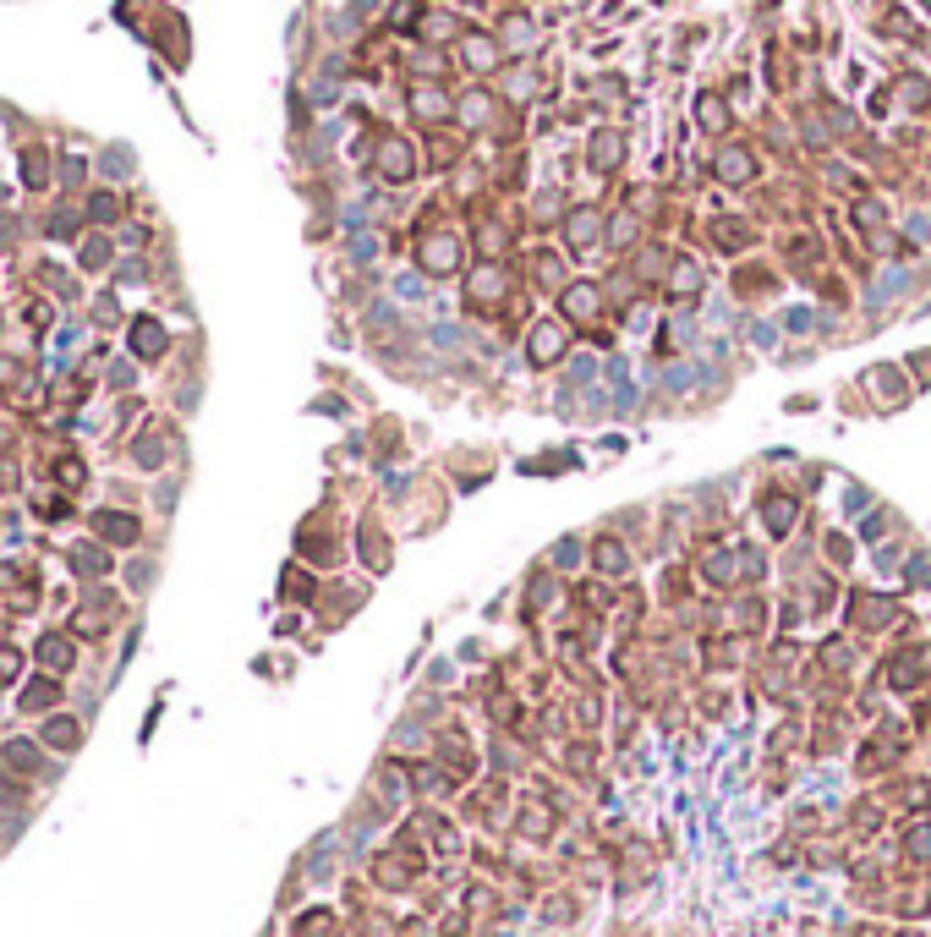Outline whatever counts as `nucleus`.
Masks as SVG:
<instances>
[{
  "label": "nucleus",
  "mask_w": 931,
  "mask_h": 937,
  "mask_svg": "<svg viewBox=\"0 0 931 937\" xmlns=\"http://www.w3.org/2000/svg\"><path fill=\"white\" fill-rule=\"evenodd\" d=\"M455 263H460V241L455 236H428L422 241V269L428 274H455Z\"/></svg>",
  "instance_id": "nucleus-1"
},
{
  "label": "nucleus",
  "mask_w": 931,
  "mask_h": 937,
  "mask_svg": "<svg viewBox=\"0 0 931 937\" xmlns=\"http://www.w3.org/2000/svg\"><path fill=\"white\" fill-rule=\"evenodd\" d=\"M378 170H384L389 181H406V176L417 170V159H411V143H400V137H384V148H378Z\"/></svg>",
  "instance_id": "nucleus-2"
},
{
  "label": "nucleus",
  "mask_w": 931,
  "mask_h": 937,
  "mask_svg": "<svg viewBox=\"0 0 931 937\" xmlns=\"http://www.w3.org/2000/svg\"><path fill=\"white\" fill-rule=\"evenodd\" d=\"M526 351H532V362H537V367H548V362H554V357L565 351V324H537V329H532V346H526Z\"/></svg>",
  "instance_id": "nucleus-3"
},
{
  "label": "nucleus",
  "mask_w": 931,
  "mask_h": 937,
  "mask_svg": "<svg viewBox=\"0 0 931 937\" xmlns=\"http://www.w3.org/2000/svg\"><path fill=\"white\" fill-rule=\"evenodd\" d=\"M504 285H510V280H504V269H482V274L471 280V307L499 302V296H504Z\"/></svg>",
  "instance_id": "nucleus-4"
},
{
  "label": "nucleus",
  "mask_w": 931,
  "mask_h": 937,
  "mask_svg": "<svg viewBox=\"0 0 931 937\" xmlns=\"http://www.w3.org/2000/svg\"><path fill=\"white\" fill-rule=\"evenodd\" d=\"M619 159H625V143H619L614 132H598V137H592V165H598V170H614Z\"/></svg>",
  "instance_id": "nucleus-5"
},
{
  "label": "nucleus",
  "mask_w": 931,
  "mask_h": 937,
  "mask_svg": "<svg viewBox=\"0 0 931 937\" xmlns=\"http://www.w3.org/2000/svg\"><path fill=\"white\" fill-rule=\"evenodd\" d=\"M718 176L724 181H751V154L746 148H724L718 154Z\"/></svg>",
  "instance_id": "nucleus-6"
},
{
  "label": "nucleus",
  "mask_w": 931,
  "mask_h": 937,
  "mask_svg": "<svg viewBox=\"0 0 931 937\" xmlns=\"http://www.w3.org/2000/svg\"><path fill=\"white\" fill-rule=\"evenodd\" d=\"M565 313L570 318H592L598 313V285H570L565 291Z\"/></svg>",
  "instance_id": "nucleus-7"
},
{
  "label": "nucleus",
  "mask_w": 931,
  "mask_h": 937,
  "mask_svg": "<svg viewBox=\"0 0 931 937\" xmlns=\"http://www.w3.org/2000/svg\"><path fill=\"white\" fill-rule=\"evenodd\" d=\"M598 225H603V219H598V208H581V214H570V230H565V236H570L576 247H587V241L598 236Z\"/></svg>",
  "instance_id": "nucleus-8"
},
{
  "label": "nucleus",
  "mask_w": 931,
  "mask_h": 937,
  "mask_svg": "<svg viewBox=\"0 0 931 937\" xmlns=\"http://www.w3.org/2000/svg\"><path fill=\"white\" fill-rule=\"evenodd\" d=\"M411 104H417V115H422V121H439V115L450 110V99H444L439 88H417V99H411Z\"/></svg>",
  "instance_id": "nucleus-9"
},
{
  "label": "nucleus",
  "mask_w": 931,
  "mask_h": 937,
  "mask_svg": "<svg viewBox=\"0 0 931 937\" xmlns=\"http://www.w3.org/2000/svg\"><path fill=\"white\" fill-rule=\"evenodd\" d=\"M762 516H767V527H773V532H784V527L795 521V499H767V505H762Z\"/></svg>",
  "instance_id": "nucleus-10"
},
{
  "label": "nucleus",
  "mask_w": 931,
  "mask_h": 937,
  "mask_svg": "<svg viewBox=\"0 0 931 937\" xmlns=\"http://www.w3.org/2000/svg\"><path fill=\"white\" fill-rule=\"evenodd\" d=\"M460 49H466V60H471V66H493V44H488L482 33H466V44H460Z\"/></svg>",
  "instance_id": "nucleus-11"
},
{
  "label": "nucleus",
  "mask_w": 931,
  "mask_h": 937,
  "mask_svg": "<svg viewBox=\"0 0 931 937\" xmlns=\"http://www.w3.org/2000/svg\"><path fill=\"white\" fill-rule=\"evenodd\" d=\"M724 121H729V115H724V104H718V99H702V126L724 132Z\"/></svg>",
  "instance_id": "nucleus-12"
},
{
  "label": "nucleus",
  "mask_w": 931,
  "mask_h": 937,
  "mask_svg": "<svg viewBox=\"0 0 931 937\" xmlns=\"http://www.w3.org/2000/svg\"><path fill=\"white\" fill-rule=\"evenodd\" d=\"M598 565H603V570H625V548L603 543V548H598Z\"/></svg>",
  "instance_id": "nucleus-13"
},
{
  "label": "nucleus",
  "mask_w": 931,
  "mask_h": 937,
  "mask_svg": "<svg viewBox=\"0 0 931 937\" xmlns=\"http://www.w3.org/2000/svg\"><path fill=\"white\" fill-rule=\"evenodd\" d=\"M691 291H696V269L680 263V269H674V296H691Z\"/></svg>",
  "instance_id": "nucleus-14"
}]
</instances>
